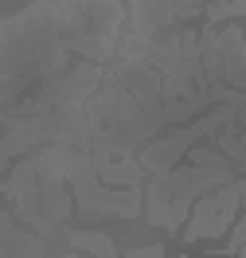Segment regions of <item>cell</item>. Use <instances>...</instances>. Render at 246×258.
<instances>
[{
  "mask_svg": "<svg viewBox=\"0 0 246 258\" xmlns=\"http://www.w3.org/2000/svg\"><path fill=\"white\" fill-rule=\"evenodd\" d=\"M238 184H230V188H223V192L215 196H203L196 204V215H192V223H188V239H211V235H219V231H227L230 215L238 211Z\"/></svg>",
  "mask_w": 246,
  "mask_h": 258,
  "instance_id": "1",
  "label": "cell"
},
{
  "mask_svg": "<svg viewBox=\"0 0 246 258\" xmlns=\"http://www.w3.org/2000/svg\"><path fill=\"white\" fill-rule=\"evenodd\" d=\"M74 246H82V250H90V254H98V258H117L114 254V242L106 239V235H74Z\"/></svg>",
  "mask_w": 246,
  "mask_h": 258,
  "instance_id": "2",
  "label": "cell"
},
{
  "mask_svg": "<svg viewBox=\"0 0 246 258\" xmlns=\"http://www.w3.org/2000/svg\"><path fill=\"white\" fill-rule=\"evenodd\" d=\"M238 254H246V242H242V250H238Z\"/></svg>",
  "mask_w": 246,
  "mask_h": 258,
  "instance_id": "3",
  "label": "cell"
}]
</instances>
